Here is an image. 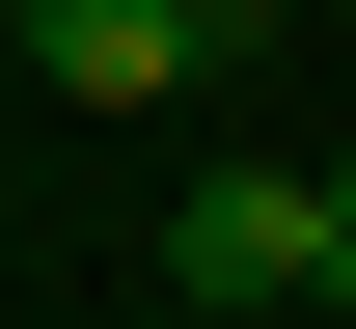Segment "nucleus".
Returning <instances> with one entry per match:
<instances>
[{
    "mask_svg": "<svg viewBox=\"0 0 356 329\" xmlns=\"http://www.w3.org/2000/svg\"><path fill=\"white\" fill-rule=\"evenodd\" d=\"M165 275L192 302H356V165H220L165 220Z\"/></svg>",
    "mask_w": 356,
    "mask_h": 329,
    "instance_id": "nucleus-1",
    "label": "nucleus"
},
{
    "mask_svg": "<svg viewBox=\"0 0 356 329\" xmlns=\"http://www.w3.org/2000/svg\"><path fill=\"white\" fill-rule=\"evenodd\" d=\"M192 55H220L192 0H28V83H55V110H165Z\"/></svg>",
    "mask_w": 356,
    "mask_h": 329,
    "instance_id": "nucleus-2",
    "label": "nucleus"
},
{
    "mask_svg": "<svg viewBox=\"0 0 356 329\" xmlns=\"http://www.w3.org/2000/svg\"><path fill=\"white\" fill-rule=\"evenodd\" d=\"M0 55H28V0H0Z\"/></svg>",
    "mask_w": 356,
    "mask_h": 329,
    "instance_id": "nucleus-3",
    "label": "nucleus"
},
{
    "mask_svg": "<svg viewBox=\"0 0 356 329\" xmlns=\"http://www.w3.org/2000/svg\"><path fill=\"white\" fill-rule=\"evenodd\" d=\"M192 28H247V0H192Z\"/></svg>",
    "mask_w": 356,
    "mask_h": 329,
    "instance_id": "nucleus-4",
    "label": "nucleus"
}]
</instances>
